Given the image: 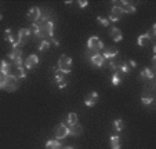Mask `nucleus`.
<instances>
[{
  "label": "nucleus",
  "mask_w": 156,
  "mask_h": 149,
  "mask_svg": "<svg viewBox=\"0 0 156 149\" xmlns=\"http://www.w3.org/2000/svg\"><path fill=\"white\" fill-rule=\"evenodd\" d=\"M30 36H32V33H30L29 28H21L20 30H18L17 33V39H18V46L22 47L24 44H27L28 41H29Z\"/></svg>",
  "instance_id": "20e7f679"
},
{
  "label": "nucleus",
  "mask_w": 156,
  "mask_h": 149,
  "mask_svg": "<svg viewBox=\"0 0 156 149\" xmlns=\"http://www.w3.org/2000/svg\"><path fill=\"white\" fill-rule=\"evenodd\" d=\"M109 36L112 37L113 41H120L122 39H123V33H122V30L119 29V28H111Z\"/></svg>",
  "instance_id": "2eb2a0df"
},
{
  "label": "nucleus",
  "mask_w": 156,
  "mask_h": 149,
  "mask_svg": "<svg viewBox=\"0 0 156 149\" xmlns=\"http://www.w3.org/2000/svg\"><path fill=\"white\" fill-rule=\"evenodd\" d=\"M37 65H39V57L36 54H30L27 58V61H25V68L27 69H33Z\"/></svg>",
  "instance_id": "f8f14e48"
},
{
  "label": "nucleus",
  "mask_w": 156,
  "mask_h": 149,
  "mask_svg": "<svg viewBox=\"0 0 156 149\" xmlns=\"http://www.w3.org/2000/svg\"><path fill=\"white\" fill-rule=\"evenodd\" d=\"M118 54H119V50L118 48H115V47H109V48L104 50L102 57L105 59H113L116 55H118Z\"/></svg>",
  "instance_id": "ddd939ff"
},
{
  "label": "nucleus",
  "mask_w": 156,
  "mask_h": 149,
  "mask_svg": "<svg viewBox=\"0 0 156 149\" xmlns=\"http://www.w3.org/2000/svg\"><path fill=\"white\" fill-rule=\"evenodd\" d=\"M58 70H61L65 75H69L72 70V58L68 55H61L58 61Z\"/></svg>",
  "instance_id": "f03ea898"
},
{
  "label": "nucleus",
  "mask_w": 156,
  "mask_h": 149,
  "mask_svg": "<svg viewBox=\"0 0 156 149\" xmlns=\"http://www.w3.org/2000/svg\"><path fill=\"white\" fill-rule=\"evenodd\" d=\"M113 127H115L116 131H123L124 129V122L122 119H116L115 122H113Z\"/></svg>",
  "instance_id": "bb28decb"
},
{
  "label": "nucleus",
  "mask_w": 156,
  "mask_h": 149,
  "mask_svg": "<svg viewBox=\"0 0 156 149\" xmlns=\"http://www.w3.org/2000/svg\"><path fill=\"white\" fill-rule=\"evenodd\" d=\"M54 134H55V137L58 138V140H62V138L68 137L69 133H68V127H66V124H65V123H59L58 126L55 127V130H54Z\"/></svg>",
  "instance_id": "0eeeda50"
},
{
  "label": "nucleus",
  "mask_w": 156,
  "mask_h": 149,
  "mask_svg": "<svg viewBox=\"0 0 156 149\" xmlns=\"http://www.w3.org/2000/svg\"><path fill=\"white\" fill-rule=\"evenodd\" d=\"M68 133H69V135H80V134H83V127L80 126L79 123H76V124H73V126H71V127H68Z\"/></svg>",
  "instance_id": "f3484780"
},
{
  "label": "nucleus",
  "mask_w": 156,
  "mask_h": 149,
  "mask_svg": "<svg viewBox=\"0 0 156 149\" xmlns=\"http://www.w3.org/2000/svg\"><path fill=\"white\" fill-rule=\"evenodd\" d=\"M50 48V40H41L40 46H39V50L40 51H47Z\"/></svg>",
  "instance_id": "cd10ccee"
},
{
  "label": "nucleus",
  "mask_w": 156,
  "mask_h": 149,
  "mask_svg": "<svg viewBox=\"0 0 156 149\" xmlns=\"http://www.w3.org/2000/svg\"><path fill=\"white\" fill-rule=\"evenodd\" d=\"M127 64H129V66H130V68H136V66H137V62H136V61H133V59H130V61L127 62Z\"/></svg>",
  "instance_id": "2f4dec72"
},
{
  "label": "nucleus",
  "mask_w": 156,
  "mask_h": 149,
  "mask_svg": "<svg viewBox=\"0 0 156 149\" xmlns=\"http://www.w3.org/2000/svg\"><path fill=\"white\" fill-rule=\"evenodd\" d=\"M46 149H61V144L57 140H50L46 144Z\"/></svg>",
  "instance_id": "b1692460"
},
{
  "label": "nucleus",
  "mask_w": 156,
  "mask_h": 149,
  "mask_svg": "<svg viewBox=\"0 0 156 149\" xmlns=\"http://www.w3.org/2000/svg\"><path fill=\"white\" fill-rule=\"evenodd\" d=\"M76 123H77V115L75 113V112L68 113V116L65 119V124H68V126L71 127V126H73V124H76Z\"/></svg>",
  "instance_id": "a211bd4d"
},
{
  "label": "nucleus",
  "mask_w": 156,
  "mask_h": 149,
  "mask_svg": "<svg viewBox=\"0 0 156 149\" xmlns=\"http://www.w3.org/2000/svg\"><path fill=\"white\" fill-rule=\"evenodd\" d=\"M4 83H6V75H0V90L4 88Z\"/></svg>",
  "instance_id": "c756f323"
},
{
  "label": "nucleus",
  "mask_w": 156,
  "mask_h": 149,
  "mask_svg": "<svg viewBox=\"0 0 156 149\" xmlns=\"http://www.w3.org/2000/svg\"><path fill=\"white\" fill-rule=\"evenodd\" d=\"M62 149H73L72 146H65V148H62Z\"/></svg>",
  "instance_id": "72a5a7b5"
},
{
  "label": "nucleus",
  "mask_w": 156,
  "mask_h": 149,
  "mask_svg": "<svg viewBox=\"0 0 156 149\" xmlns=\"http://www.w3.org/2000/svg\"><path fill=\"white\" fill-rule=\"evenodd\" d=\"M155 77V65L149 68H145L142 69V72L140 73V79H148V80H153Z\"/></svg>",
  "instance_id": "9d476101"
},
{
  "label": "nucleus",
  "mask_w": 156,
  "mask_h": 149,
  "mask_svg": "<svg viewBox=\"0 0 156 149\" xmlns=\"http://www.w3.org/2000/svg\"><path fill=\"white\" fill-rule=\"evenodd\" d=\"M0 75H2V61H0Z\"/></svg>",
  "instance_id": "f704fd0d"
},
{
  "label": "nucleus",
  "mask_w": 156,
  "mask_h": 149,
  "mask_svg": "<svg viewBox=\"0 0 156 149\" xmlns=\"http://www.w3.org/2000/svg\"><path fill=\"white\" fill-rule=\"evenodd\" d=\"M65 73H62L61 70H58L57 69V72H55V76H54V83H55L57 86L59 84V83H62V82H65Z\"/></svg>",
  "instance_id": "4be33fe9"
},
{
  "label": "nucleus",
  "mask_w": 156,
  "mask_h": 149,
  "mask_svg": "<svg viewBox=\"0 0 156 149\" xmlns=\"http://www.w3.org/2000/svg\"><path fill=\"white\" fill-rule=\"evenodd\" d=\"M122 17H123V11H122L118 6H113L112 10H111V15L108 17V20H109V22H111V21L116 22V21H119Z\"/></svg>",
  "instance_id": "9b49d317"
},
{
  "label": "nucleus",
  "mask_w": 156,
  "mask_h": 149,
  "mask_svg": "<svg viewBox=\"0 0 156 149\" xmlns=\"http://www.w3.org/2000/svg\"><path fill=\"white\" fill-rule=\"evenodd\" d=\"M111 148L120 149V138H119V135H111Z\"/></svg>",
  "instance_id": "aec40b11"
},
{
  "label": "nucleus",
  "mask_w": 156,
  "mask_h": 149,
  "mask_svg": "<svg viewBox=\"0 0 156 149\" xmlns=\"http://www.w3.org/2000/svg\"><path fill=\"white\" fill-rule=\"evenodd\" d=\"M141 101L144 105H149V104L153 102V95L151 93H144L141 97Z\"/></svg>",
  "instance_id": "412c9836"
},
{
  "label": "nucleus",
  "mask_w": 156,
  "mask_h": 149,
  "mask_svg": "<svg viewBox=\"0 0 156 149\" xmlns=\"http://www.w3.org/2000/svg\"><path fill=\"white\" fill-rule=\"evenodd\" d=\"M11 75H12V76H15L17 79H25V77H27V70L24 69V66H20V68H14V66H12Z\"/></svg>",
  "instance_id": "dca6fc26"
},
{
  "label": "nucleus",
  "mask_w": 156,
  "mask_h": 149,
  "mask_svg": "<svg viewBox=\"0 0 156 149\" xmlns=\"http://www.w3.org/2000/svg\"><path fill=\"white\" fill-rule=\"evenodd\" d=\"M40 15H41L40 9H39V7H32V9H29L27 17L32 23H37V21L40 20Z\"/></svg>",
  "instance_id": "6e6552de"
},
{
  "label": "nucleus",
  "mask_w": 156,
  "mask_h": 149,
  "mask_svg": "<svg viewBox=\"0 0 156 149\" xmlns=\"http://www.w3.org/2000/svg\"><path fill=\"white\" fill-rule=\"evenodd\" d=\"M2 20H3V15H2V14H0V21H2Z\"/></svg>",
  "instance_id": "c9c22d12"
},
{
  "label": "nucleus",
  "mask_w": 156,
  "mask_h": 149,
  "mask_svg": "<svg viewBox=\"0 0 156 149\" xmlns=\"http://www.w3.org/2000/svg\"><path fill=\"white\" fill-rule=\"evenodd\" d=\"M87 47H88V50H91V51H94V53L97 54L100 50L104 48V43L98 36H91V37L87 40Z\"/></svg>",
  "instance_id": "7ed1b4c3"
},
{
  "label": "nucleus",
  "mask_w": 156,
  "mask_h": 149,
  "mask_svg": "<svg viewBox=\"0 0 156 149\" xmlns=\"http://www.w3.org/2000/svg\"><path fill=\"white\" fill-rule=\"evenodd\" d=\"M137 43H138V46H141V47H147L151 41L148 40V37L145 35H141V36H138V39H137Z\"/></svg>",
  "instance_id": "a878e982"
},
{
  "label": "nucleus",
  "mask_w": 156,
  "mask_h": 149,
  "mask_svg": "<svg viewBox=\"0 0 156 149\" xmlns=\"http://www.w3.org/2000/svg\"><path fill=\"white\" fill-rule=\"evenodd\" d=\"M97 102H98V93L97 91H91V93H88L87 95L84 97V104H86V106H88V108L94 106Z\"/></svg>",
  "instance_id": "1a4fd4ad"
},
{
  "label": "nucleus",
  "mask_w": 156,
  "mask_h": 149,
  "mask_svg": "<svg viewBox=\"0 0 156 149\" xmlns=\"http://www.w3.org/2000/svg\"><path fill=\"white\" fill-rule=\"evenodd\" d=\"M97 21L101 23V25H104L105 28H108V27H109V23H111V22H109L108 18H104V17H97Z\"/></svg>",
  "instance_id": "c85d7f7f"
},
{
  "label": "nucleus",
  "mask_w": 156,
  "mask_h": 149,
  "mask_svg": "<svg viewBox=\"0 0 156 149\" xmlns=\"http://www.w3.org/2000/svg\"><path fill=\"white\" fill-rule=\"evenodd\" d=\"M50 41H53V43H54V44H55V46H57V47H58V46H59V40H58V39H54V37H51V39H50Z\"/></svg>",
  "instance_id": "473e14b6"
},
{
  "label": "nucleus",
  "mask_w": 156,
  "mask_h": 149,
  "mask_svg": "<svg viewBox=\"0 0 156 149\" xmlns=\"http://www.w3.org/2000/svg\"><path fill=\"white\" fill-rule=\"evenodd\" d=\"M112 4H119V9L123 11V14L126 12V14H134V12L137 11L136 6H133L131 3H129V2H113Z\"/></svg>",
  "instance_id": "423d86ee"
},
{
  "label": "nucleus",
  "mask_w": 156,
  "mask_h": 149,
  "mask_svg": "<svg viewBox=\"0 0 156 149\" xmlns=\"http://www.w3.org/2000/svg\"><path fill=\"white\" fill-rule=\"evenodd\" d=\"M22 57V50L21 48H11V51L9 53V58L11 61H15V59L21 58Z\"/></svg>",
  "instance_id": "6ab92c4d"
},
{
  "label": "nucleus",
  "mask_w": 156,
  "mask_h": 149,
  "mask_svg": "<svg viewBox=\"0 0 156 149\" xmlns=\"http://www.w3.org/2000/svg\"><path fill=\"white\" fill-rule=\"evenodd\" d=\"M39 25V32H37V37L43 39V40H50L53 37V33H54V22L53 21H47L44 23H37Z\"/></svg>",
  "instance_id": "f257e3e1"
},
{
  "label": "nucleus",
  "mask_w": 156,
  "mask_h": 149,
  "mask_svg": "<svg viewBox=\"0 0 156 149\" xmlns=\"http://www.w3.org/2000/svg\"><path fill=\"white\" fill-rule=\"evenodd\" d=\"M18 79L15 76H12V75H7L6 76V83H4V88L3 90L9 91V93H12V91H15L18 88Z\"/></svg>",
  "instance_id": "39448f33"
},
{
  "label": "nucleus",
  "mask_w": 156,
  "mask_h": 149,
  "mask_svg": "<svg viewBox=\"0 0 156 149\" xmlns=\"http://www.w3.org/2000/svg\"><path fill=\"white\" fill-rule=\"evenodd\" d=\"M87 4H88L87 0H79V2H77V6H79L80 9H84V7H87Z\"/></svg>",
  "instance_id": "7c9ffc66"
},
{
  "label": "nucleus",
  "mask_w": 156,
  "mask_h": 149,
  "mask_svg": "<svg viewBox=\"0 0 156 149\" xmlns=\"http://www.w3.org/2000/svg\"><path fill=\"white\" fill-rule=\"evenodd\" d=\"M90 61H91V64L94 65V66H104V64H105V58H104L101 54H94V55H91V58H90Z\"/></svg>",
  "instance_id": "4468645a"
},
{
  "label": "nucleus",
  "mask_w": 156,
  "mask_h": 149,
  "mask_svg": "<svg viewBox=\"0 0 156 149\" xmlns=\"http://www.w3.org/2000/svg\"><path fill=\"white\" fill-rule=\"evenodd\" d=\"M145 36L148 37V40H149L151 43H153V41H155V37H156V25H153V27L145 33Z\"/></svg>",
  "instance_id": "5701e85b"
},
{
  "label": "nucleus",
  "mask_w": 156,
  "mask_h": 149,
  "mask_svg": "<svg viewBox=\"0 0 156 149\" xmlns=\"http://www.w3.org/2000/svg\"><path fill=\"white\" fill-rule=\"evenodd\" d=\"M111 82H112V86H119L120 84V82H122V73L120 72H115L112 75Z\"/></svg>",
  "instance_id": "393cba45"
}]
</instances>
